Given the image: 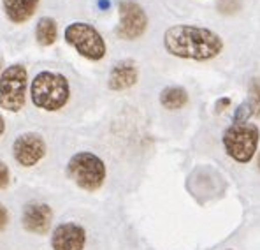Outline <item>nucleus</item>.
Segmentation results:
<instances>
[{"label":"nucleus","instance_id":"obj_21","mask_svg":"<svg viewBox=\"0 0 260 250\" xmlns=\"http://www.w3.org/2000/svg\"><path fill=\"white\" fill-rule=\"evenodd\" d=\"M0 67H2V64H0Z\"/></svg>","mask_w":260,"mask_h":250},{"label":"nucleus","instance_id":"obj_13","mask_svg":"<svg viewBox=\"0 0 260 250\" xmlns=\"http://www.w3.org/2000/svg\"><path fill=\"white\" fill-rule=\"evenodd\" d=\"M188 94L183 87H167L160 94V104L171 111L181 109V107L188 104Z\"/></svg>","mask_w":260,"mask_h":250},{"label":"nucleus","instance_id":"obj_7","mask_svg":"<svg viewBox=\"0 0 260 250\" xmlns=\"http://www.w3.org/2000/svg\"><path fill=\"white\" fill-rule=\"evenodd\" d=\"M120 23H118L116 34L125 41L139 39L148 29V16L144 9L134 0H121L120 6Z\"/></svg>","mask_w":260,"mask_h":250},{"label":"nucleus","instance_id":"obj_4","mask_svg":"<svg viewBox=\"0 0 260 250\" xmlns=\"http://www.w3.org/2000/svg\"><path fill=\"white\" fill-rule=\"evenodd\" d=\"M258 127L248 122H234L225 129L221 137L227 155L239 164H246L253 159L258 148Z\"/></svg>","mask_w":260,"mask_h":250},{"label":"nucleus","instance_id":"obj_8","mask_svg":"<svg viewBox=\"0 0 260 250\" xmlns=\"http://www.w3.org/2000/svg\"><path fill=\"white\" fill-rule=\"evenodd\" d=\"M46 143L37 132H23L13 143V157L21 168H34L44 159Z\"/></svg>","mask_w":260,"mask_h":250},{"label":"nucleus","instance_id":"obj_16","mask_svg":"<svg viewBox=\"0 0 260 250\" xmlns=\"http://www.w3.org/2000/svg\"><path fill=\"white\" fill-rule=\"evenodd\" d=\"M11 183V173H9V168H7L6 162L0 160V190L7 188Z\"/></svg>","mask_w":260,"mask_h":250},{"label":"nucleus","instance_id":"obj_19","mask_svg":"<svg viewBox=\"0 0 260 250\" xmlns=\"http://www.w3.org/2000/svg\"><path fill=\"white\" fill-rule=\"evenodd\" d=\"M6 132V120L2 118V115H0V136Z\"/></svg>","mask_w":260,"mask_h":250},{"label":"nucleus","instance_id":"obj_6","mask_svg":"<svg viewBox=\"0 0 260 250\" xmlns=\"http://www.w3.org/2000/svg\"><path fill=\"white\" fill-rule=\"evenodd\" d=\"M65 41L76 49L81 57L91 60V62H99L106 57V41L104 37L99 34L95 26L88 25L83 21H76L65 29Z\"/></svg>","mask_w":260,"mask_h":250},{"label":"nucleus","instance_id":"obj_15","mask_svg":"<svg viewBox=\"0 0 260 250\" xmlns=\"http://www.w3.org/2000/svg\"><path fill=\"white\" fill-rule=\"evenodd\" d=\"M251 113H253V109H251L250 104H241L238 107V111H236V117H234V122H248V118L251 117Z\"/></svg>","mask_w":260,"mask_h":250},{"label":"nucleus","instance_id":"obj_1","mask_svg":"<svg viewBox=\"0 0 260 250\" xmlns=\"http://www.w3.org/2000/svg\"><path fill=\"white\" fill-rule=\"evenodd\" d=\"M164 46L169 55L197 62L213 60L223 51V41L216 32L195 25H174L167 29Z\"/></svg>","mask_w":260,"mask_h":250},{"label":"nucleus","instance_id":"obj_18","mask_svg":"<svg viewBox=\"0 0 260 250\" xmlns=\"http://www.w3.org/2000/svg\"><path fill=\"white\" fill-rule=\"evenodd\" d=\"M231 104V99H220V101L216 102V111H223L225 109V106H229Z\"/></svg>","mask_w":260,"mask_h":250},{"label":"nucleus","instance_id":"obj_10","mask_svg":"<svg viewBox=\"0 0 260 250\" xmlns=\"http://www.w3.org/2000/svg\"><path fill=\"white\" fill-rule=\"evenodd\" d=\"M86 231L76 222H63L53 229L51 248L53 250H85Z\"/></svg>","mask_w":260,"mask_h":250},{"label":"nucleus","instance_id":"obj_20","mask_svg":"<svg viewBox=\"0 0 260 250\" xmlns=\"http://www.w3.org/2000/svg\"><path fill=\"white\" fill-rule=\"evenodd\" d=\"M257 166H258V171H260V155H258V159H257Z\"/></svg>","mask_w":260,"mask_h":250},{"label":"nucleus","instance_id":"obj_5","mask_svg":"<svg viewBox=\"0 0 260 250\" xmlns=\"http://www.w3.org/2000/svg\"><path fill=\"white\" fill-rule=\"evenodd\" d=\"M28 71L25 65L14 64L0 74V107L18 113L25 107Z\"/></svg>","mask_w":260,"mask_h":250},{"label":"nucleus","instance_id":"obj_17","mask_svg":"<svg viewBox=\"0 0 260 250\" xmlns=\"http://www.w3.org/2000/svg\"><path fill=\"white\" fill-rule=\"evenodd\" d=\"M9 224V213H7V208L0 203V231H4Z\"/></svg>","mask_w":260,"mask_h":250},{"label":"nucleus","instance_id":"obj_12","mask_svg":"<svg viewBox=\"0 0 260 250\" xmlns=\"http://www.w3.org/2000/svg\"><path fill=\"white\" fill-rule=\"evenodd\" d=\"M4 11L13 23H25L34 16L39 0H2Z\"/></svg>","mask_w":260,"mask_h":250},{"label":"nucleus","instance_id":"obj_11","mask_svg":"<svg viewBox=\"0 0 260 250\" xmlns=\"http://www.w3.org/2000/svg\"><path fill=\"white\" fill-rule=\"evenodd\" d=\"M137 79H139L137 64L134 60H120L111 69L108 87L114 92H121L134 87L137 83Z\"/></svg>","mask_w":260,"mask_h":250},{"label":"nucleus","instance_id":"obj_14","mask_svg":"<svg viewBox=\"0 0 260 250\" xmlns=\"http://www.w3.org/2000/svg\"><path fill=\"white\" fill-rule=\"evenodd\" d=\"M56 36H58V26L53 18H41L36 26V37L41 46L55 44Z\"/></svg>","mask_w":260,"mask_h":250},{"label":"nucleus","instance_id":"obj_2","mask_svg":"<svg viewBox=\"0 0 260 250\" xmlns=\"http://www.w3.org/2000/svg\"><path fill=\"white\" fill-rule=\"evenodd\" d=\"M71 97V87L63 74L43 71L32 79L30 99L34 106L44 111H58L67 104Z\"/></svg>","mask_w":260,"mask_h":250},{"label":"nucleus","instance_id":"obj_3","mask_svg":"<svg viewBox=\"0 0 260 250\" xmlns=\"http://www.w3.org/2000/svg\"><path fill=\"white\" fill-rule=\"evenodd\" d=\"M106 175L108 169L104 160L91 152H78L67 162V176L86 192L99 190L104 185Z\"/></svg>","mask_w":260,"mask_h":250},{"label":"nucleus","instance_id":"obj_9","mask_svg":"<svg viewBox=\"0 0 260 250\" xmlns=\"http://www.w3.org/2000/svg\"><path fill=\"white\" fill-rule=\"evenodd\" d=\"M23 229L32 234H48L53 224V210L49 205L32 201L25 205L21 213Z\"/></svg>","mask_w":260,"mask_h":250},{"label":"nucleus","instance_id":"obj_22","mask_svg":"<svg viewBox=\"0 0 260 250\" xmlns=\"http://www.w3.org/2000/svg\"><path fill=\"white\" fill-rule=\"evenodd\" d=\"M229 250H231V248H229Z\"/></svg>","mask_w":260,"mask_h":250}]
</instances>
